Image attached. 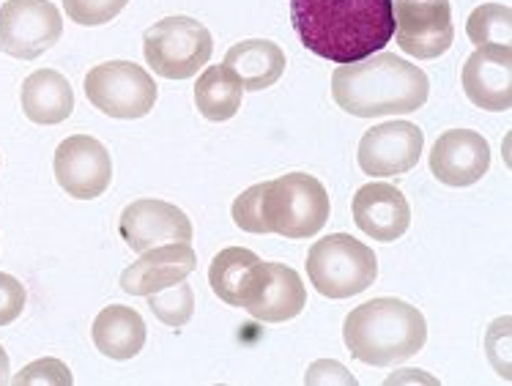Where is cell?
Instances as JSON below:
<instances>
[{
  "label": "cell",
  "mask_w": 512,
  "mask_h": 386,
  "mask_svg": "<svg viewBox=\"0 0 512 386\" xmlns=\"http://www.w3.org/2000/svg\"><path fill=\"white\" fill-rule=\"evenodd\" d=\"M291 22L302 44L332 63H356L395 39L392 0H291Z\"/></svg>",
  "instance_id": "obj_1"
},
{
  "label": "cell",
  "mask_w": 512,
  "mask_h": 386,
  "mask_svg": "<svg viewBox=\"0 0 512 386\" xmlns=\"http://www.w3.org/2000/svg\"><path fill=\"white\" fill-rule=\"evenodd\" d=\"M491 167V146L480 132L450 129L430 151V173L447 187H471Z\"/></svg>",
  "instance_id": "obj_13"
},
{
  "label": "cell",
  "mask_w": 512,
  "mask_h": 386,
  "mask_svg": "<svg viewBox=\"0 0 512 386\" xmlns=\"http://www.w3.org/2000/svg\"><path fill=\"white\" fill-rule=\"evenodd\" d=\"M25 307V285L17 277L0 272V326L14 324Z\"/></svg>",
  "instance_id": "obj_28"
},
{
  "label": "cell",
  "mask_w": 512,
  "mask_h": 386,
  "mask_svg": "<svg viewBox=\"0 0 512 386\" xmlns=\"http://www.w3.org/2000/svg\"><path fill=\"white\" fill-rule=\"evenodd\" d=\"M121 239L135 252H146L159 244L192 241V222L184 211L165 200H135L121 214Z\"/></svg>",
  "instance_id": "obj_12"
},
{
  "label": "cell",
  "mask_w": 512,
  "mask_h": 386,
  "mask_svg": "<svg viewBox=\"0 0 512 386\" xmlns=\"http://www.w3.org/2000/svg\"><path fill=\"white\" fill-rule=\"evenodd\" d=\"M63 36L61 11L50 0H6L0 6V50L33 61Z\"/></svg>",
  "instance_id": "obj_8"
},
{
  "label": "cell",
  "mask_w": 512,
  "mask_h": 386,
  "mask_svg": "<svg viewBox=\"0 0 512 386\" xmlns=\"http://www.w3.org/2000/svg\"><path fill=\"white\" fill-rule=\"evenodd\" d=\"M126 3L129 0H63V9L77 25L96 28V25L115 20L126 9Z\"/></svg>",
  "instance_id": "obj_25"
},
{
  "label": "cell",
  "mask_w": 512,
  "mask_h": 386,
  "mask_svg": "<svg viewBox=\"0 0 512 386\" xmlns=\"http://www.w3.org/2000/svg\"><path fill=\"white\" fill-rule=\"evenodd\" d=\"M425 135L411 121H387L367 129L359 143V167L367 176H403L417 167Z\"/></svg>",
  "instance_id": "obj_11"
},
{
  "label": "cell",
  "mask_w": 512,
  "mask_h": 386,
  "mask_svg": "<svg viewBox=\"0 0 512 386\" xmlns=\"http://www.w3.org/2000/svg\"><path fill=\"white\" fill-rule=\"evenodd\" d=\"M304 307H307V291L302 277L285 263H269L266 280L247 307V313L263 324H283L296 318Z\"/></svg>",
  "instance_id": "obj_18"
},
{
  "label": "cell",
  "mask_w": 512,
  "mask_h": 386,
  "mask_svg": "<svg viewBox=\"0 0 512 386\" xmlns=\"http://www.w3.org/2000/svg\"><path fill=\"white\" fill-rule=\"evenodd\" d=\"M400 50L419 61H433L452 47L450 0H392Z\"/></svg>",
  "instance_id": "obj_9"
},
{
  "label": "cell",
  "mask_w": 512,
  "mask_h": 386,
  "mask_svg": "<svg viewBox=\"0 0 512 386\" xmlns=\"http://www.w3.org/2000/svg\"><path fill=\"white\" fill-rule=\"evenodd\" d=\"M22 110L33 124H63L74 110V91L69 80L55 69H39L22 83Z\"/></svg>",
  "instance_id": "obj_19"
},
{
  "label": "cell",
  "mask_w": 512,
  "mask_h": 386,
  "mask_svg": "<svg viewBox=\"0 0 512 386\" xmlns=\"http://www.w3.org/2000/svg\"><path fill=\"white\" fill-rule=\"evenodd\" d=\"M266 272H269V263H263L252 250L228 247L220 255H214V261H211V291L230 307L247 310L261 291Z\"/></svg>",
  "instance_id": "obj_17"
},
{
  "label": "cell",
  "mask_w": 512,
  "mask_h": 386,
  "mask_svg": "<svg viewBox=\"0 0 512 386\" xmlns=\"http://www.w3.org/2000/svg\"><path fill=\"white\" fill-rule=\"evenodd\" d=\"M356 228L373 241H398L411 228V206L395 184L370 181L356 189L354 203Z\"/></svg>",
  "instance_id": "obj_15"
},
{
  "label": "cell",
  "mask_w": 512,
  "mask_h": 386,
  "mask_svg": "<svg viewBox=\"0 0 512 386\" xmlns=\"http://www.w3.org/2000/svg\"><path fill=\"white\" fill-rule=\"evenodd\" d=\"M343 340L354 359L373 367L406 362L425 348L428 324L417 307L403 299L381 296L359 304L343 324Z\"/></svg>",
  "instance_id": "obj_3"
},
{
  "label": "cell",
  "mask_w": 512,
  "mask_h": 386,
  "mask_svg": "<svg viewBox=\"0 0 512 386\" xmlns=\"http://www.w3.org/2000/svg\"><path fill=\"white\" fill-rule=\"evenodd\" d=\"M214 53L209 28L192 17H165L143 33L146 63L165 80H189Z\"/></svg>",
  "instance_id": "obj_6"
},
{
  "label": "cell",
  "mask_w": 512,
  "mask_h": 386,
  "mask_svg": "<svg viewBox=\"0 0 512 386\" xmlns=\"http://www.w3.org/2000/svg\"><path fill=\"white\" fill-rule=\"evenodd\" d=\"M263 184H255L247 192H241L239 198L233 200V222L239 225L241 230L247 233H255V236H266V228H263Z\"/></svg>",
  "instance_id": "obj_26"
},
{
  "label": "cell",
  "mask_w": 512,
  "mask_h": 386,
  "mask_svg": "<svg viewBox=\"0 0 512 386\" xmlns=\"http://www.w3.org/2000/svg\"><path fill=\"white\" fill-rule=\"evenodd\" d=\"M72 370L58 362V359H36L28 367H22L17 376L11 378V384L17 386H39V384H61L69 386L72 384Z\"/></svg>",
  "instance_id": "obj_27"
},
{
  "label": "cell",
  "mask_w": 512,
  "mask_h": 386,
  "mask_svg": "<svg viewBox=\"0 0 512 386\" xmlns=\"http://www.w3.org/2000/svg\"><path fill=\"white\" fill-rule=\"evenodd\" d=\"M9 381V354L3 351V345H0V386Z\"/></svg>",
  "instance_id": "obj_29"
},
{
  "label": "cell",
  "mask_w": 512,
  "mask_h": 386,
  "mask_svg": "<svg viewBox=\"0 0 512 386\" xmlns=\"http://www.w3.org/2000/svg\"><path fill=\"white\" fill-rule=\"evenodd\" d=\"M428 94V74L392 53L343 63L332 74V96L337 107L356 118L417 113L428 102Z\"/></svg>",
  "instance_id": "obj_2"
},
{
  "label": "cell",
  "mask_w": 512,
  "mask_h": 386,
  "mask_svg": "<svg viewBox=\"0 0 512 386\" xmlns=\"http://www.w3.org/2000/svg\"><path fill=\"white\" fill-rule=\"evenodd\" d=\"M55 181L74 200L105 195L113 181V162L107 148L91 135H72L55 148Z\"/></svg>",
  "instance_id": "obj_10"
},
{
  "label": "cell",
  "mask_w": 512,
  "mask_h": 386,
  "mask_svg": "<svg viewBox=\"0 0 512 386\" xmlns=\"http://www.w3.org/2000/svg\"><path fill=\"white\" fill-rule=\"evenodd\" d=\"M460 83L471 105L491 113H507L512 107L510 47H477L460 72Z\"/></svg>",
  "instance_id": "obj_14"
},
{
  "label": "cell",
  "mask_w": 512,
  "mask_h": 386,
  "mask_svg": "<svg viewBox=\"0 0 512 386\" xmlns=\"http://www.w3.org/2000/svg\"><path fill=\"white\" fill-rule=\"evenodd\" d=\"M307 277L315 291L329 299L365 293L378 277L376 252L348 233H329L315 241L307 255Z\"/></svg>",
  "instance_id": "obj_5"
},
{
  "label": "cell",
  "mask_w": 512,
  "mask_h": 386,
  "mask_svg": "<svg viewBox=\"0 0 512 386\" xmlns=\"http://www.w3.org/2000/svg\"><path fill=\"white\" fill-rule=\"evenodd\" d=\"M85 96L110 118H143L157 105L154 77L132 61H107L85 74Z\"/></svg>",
  "instance_id": "obj_7"
},
{
  "label": "cell",
  "mask_w": 512,
  "mask_h": 386,
  "mask_svg": "<svg viewBox=\"0 0 512 386\" xmlns=\"http://www.w3.org/2000/svg\"><path fill=\"white\" fill-rule=\"evenodd\" d=\"M94 345L110 359H132L143 351L146 345V321L143 315L124 307V304H110L94 321Z\"/></svg>",
  "instance_id": "obj_21"
},
{
  "label": "cell",
  "mask_w": 512,
  "mask_h": 386,
  "mask_svg": "<svg viewBox=\"0 0 512 386\" xmlns=\"http://www.w3.org/2000/svg\"><path fill=\"white\" fill-rule=\"evenodd\" d=\"M466 33H469L471 44H477V47H510L512 9L502 3H482L471 11Z\"/></svg>",
  "instance_id": "obj_23"
},
{
  "label": "cell",
  "mask_w": 512,
  "mask_h": 386,
  "mask_svg": "<svg viewBox=\"0 0 512 386\" xmlns=\"http://www.w3.org/2000/svg\"><path fill=\"white\" fill-rule=\"evenodd\" d=\"M198 269V255L189 241L159 244L140 252V261L121 274V288L132 296H151L176 282H184Z\"/></svg>",
  "instance_id": "obj_16"
},
{
  "label": "cell",
  "mask_w": 512,
  "mask_h": 386,
  "mask_svg": "<svg viewBox=\"0 0 512 386\" xmlns=\"http://www.w3.org/2000/svg\"><path fill=\"white\" fill-rule=\"evenodd\" d=\"M225 66L239 77L244 91H263L283 77L285 53L280 44L269 39H247L230 47L225 55Z\"/></svg>",
  "instance_id": "obj_20"
},
{
  "label": "cell",
  "mask_w": 512,
  "mask_h": 386,
  "mask_svg": "<svg viewBox=\"0 0 512 386\" xmlns=\"http://www.w3.org/2000/svg\"><path fill=\"white\" fill-rule=\"evenodd\" d=\"M263 228L285 239H310L329 220V195L324 184L307 173L263 181Z\"/></svg>",
  "instance_id": "obj_4"
},
{
  "label": "cell",
  "mask_w": 512,
  "mask_h": 386,
  "mask_svg": "<svg viewBox=\"0 0 512 386\" xmlns=\"http://www.w3.org/2000/svg\"><path fill=\"white\" fill-rule=\"evenodd\" d=\"M148 307H151V313L157 315L162 324L173 326H187L192 321V315H195V291L189 288L187 280L176 282V285H170L165 291H157L146 296Z\"/></svg>",
  "instance_id": "obj_24"
},
{
  "label": "cell",
  "mask_w": 512,
  "mask_h": 386,
  "mask_svg": "<svg viewBox=\"0 0 512 386\" xmlns=\"http://www.w3.org/2000/svg\"><path fill=\"white\" fill-rule=\"evenodd\" d=\"M244 85L228 66H206L195 85V105L209 121H228L241 110Z\"/></svg>",
  "instance_id": "obj_22"
}]
</instances>
